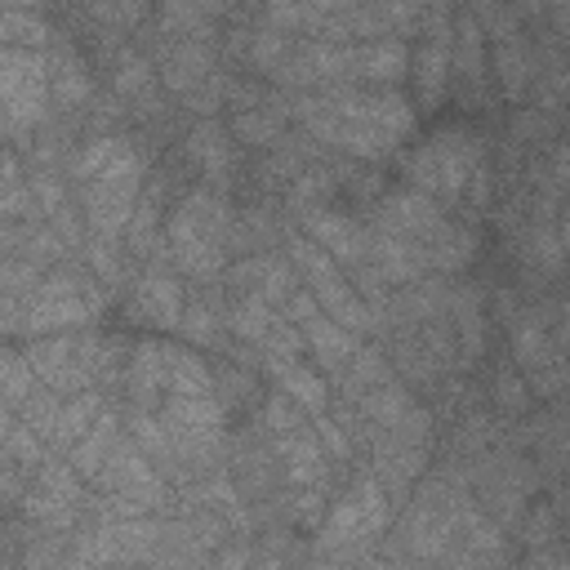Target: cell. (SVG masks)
I'll return each instance as SVG.
<instances>
[{"label":"cell","instance_id":"9c48e42d","mask_svg":"<svg viewBox=\"0 0 570 570\" xmlns=\"http://www.w3.org/2000/svg\"><path fill=\"white\" fill-rule=\"evenodd\" d=\"M94 485H98L102 494H111L125 517H138V512H147V508H160V499H165L160 472L151 468V459L142 454V445H138V441H125V436L116 441V450H111V459L102 463V472L94 476Z\"/></svg>","mask_w":570,"mask_h":570},{"label":"cell","instance_id":"8992f818","mask_svg":"<svg viewBox=\"0 0 570 570\" xmlns=\"http://www.w3.org/2000/svg\"><path fill=\"white\" fill-rule=\"evenodd\" d=\"M138 187H142V160L134 151L120 165H111L107 174L80 183V209H85V223H89L94 240H116L134 223Z\"/></svg>","mask_w":570,"mask_h":570},{"label":"cell","instance_id":"ffe728a7","mask_svg":"<svg viewBox=\"0 0 570 570\" xmlns=\"http://www.w3.org/2000/svg\"><path fill=\"white\" fill-rule=\"evenodd\" d=\"M160 71H165V85L178 89V94H196L209 71H214V53L200 45V40H178L169 45V53L160 58Z\"/></svg>","mask_w":570,"mask_h":570},{"label":"cell","instance_id":"484cf974","mask_svg":"<svg viewBox=\"0 0 570 570\" xmlns=\"http://www.w3.org/2000/svg\"><path fill=\"white\" fill-rule=\"evenodd\" d=\"M49 94L58 107H80L89 98V71L71 49L49 58Z\"/></svg>","mask_w":570,"mask_h":570},{"label":"cell","instance_id":"f1b7e54d","mask_svg":"<svg viewBox=\"0 0 570 570\" xmlns=\"http://www.w3.org/2000/svg\"><path fill=\"white\" fill-rule=\"evenodd\" d=\"M0 40H4V49H31V53H40V45L49 40V27L31 9H4L0 13Z\"/></svg>","mask_w":570,"mask_h":570},{"label":"cell","instance_id":"60d3db41","mask_svg":"<svg viewBox=\"0 0 570 570\" xmlns=\"http://www.w3.org/2000/svg\"><path fill=\"white\" fill-rule=\"evenodd\" d=\"M205 18V9H187V4H169V9H160V27L174 36V27L178 31H187V27H196Z\"/></svg>","mask_w":570,"mask_h":570},{"label":"cell","instance_id":"ba28073f","mask_svg":"<svg viewBox=\"0 0 570 570\" xmlns=\"http://www.w3.org/2000/svg\"><path fill=\"white\" fill-rule=\"evenodd\" d=\"M49 98V58L31 49H0V102L9 129H31Z\"/></svg>","mask_w":570,"mask_h":570},{"label":"cell","instance_id":"f546056e","mask_svg":"<svg viewBox=\"0 0 570 570\" xmlns=\"http://www.w3.org/2000/svg\"><path fill=\"white\" fill-rule=\"evenodd\" d=\"M539 441H543V454L570 472V392L543 414V428H539Z\"/></svg>","mask_w":570,"mask_h":570},{"label":"cell","instance_id":"4fadbf2b","mask_svg":"<svg viewBox=\"0 0 570 570\" xmlns=\"http://www.w3.org/2000/svg\"><path fill=\"white\" fill-rule=\"evenodd\" d=\"M450 71H454V22L445 9H432L428 13V31L419 40V53L410 62V76H414V94L423 107H436L445 98V85H450Z\"/></svg>","mask_w":570,"mask_h":570},{"label":"cell","instance_id":"836d02e7","mask_svg":"<svg viewBox=\"0 0 570 570\" xmlns=\"http://www.w3.org/2000/svg\"><path fill=\"white\" fill-rule=\"evenodd\" d=\"M4 445H9V463H27L31 472H40V468H45V450H40L36 432H31L18 414H9V419H4Z\"/></svg>","mask_w":570,"mask_h":570},{"label":"cell","instance_id":"4316f807","mask_svg":"<svg viewBox=\"0 0 570 570\" xmlns=\"http://www.w3.org/2000/svg\"><path fill=\"white\" fill-rule=\"evenodd\" d=\"M521 258H525L534 272H561V267H566V249H561L557 223L530 218V223H525V236H521Z\"/></svg>","mask_w":570,"mask_h":570},{"label":"cell","instance_id":"7c38bea8","mask_svg":"<svg viewBox=\"0 0 570 570\" xmlns=\"http://www.w3.org/2000/svg\"><path fill=\"white\" fill-rule=\"evenodd\" d=\"M98 352H102V343H94V338L49 334V338H31L27 361H31L36 379H40L49 392L76 396V392H85V379H89V370L98 365Z\"/></svg>","mask_w":570,"mask_h":570},{"label":"cell","instance_id":"6da1fadb","mask_svg":"<svg viewBox=\"0 0 570 570\" xmlns=\"http://www.w3.org/2000/svg\"><path fill=\"white\" fill-rule=\"evenodd\" d=\"M472 254H476V236L463 223H450L432 196L401 187L387 191L374 214L365 267L374 272V281L405 285L428 272H459L472 263Z\"/></svg>","mask_w":570,"mask_h":570},{"label":"cell","instance_id":"277c9868","mask_svg":"<svg viewBox=\"0 0 570 570\" xmlns=\"http://www.w3.org/2000/svg\"><path fill=\"white\" fill-rule=\"evenodd\" d=\"M165 240H169V254H174L178 272H187L196 281H209L223 267V254H227V240H232V214L218 196L187 191L165 218Z\"/></svg>","mask_w":570,"mask_h":570},{"label":"cell","instance_id":"8d00e7d4","mask_svg":"<svg viewBox=\"0 0 570 570\" xmlns=\"http://www.w3.org/2000/svg\"><path fill=\"white\" fill-rule=\"evenodd\" d=\"M525 539L534 543V548H548V543H557V534H561V525H557V512L552 508H534V517L525 521Z\"/></svg>","mask_w":570,"mask_h":570},{"label":"cell","instance_id":"8fae6325","mask_svg":"<svg viewBox=\"0 0 570 570\" xmlns=\"http://www.w3.org/2000/svg\"><path fill=\"white\" fill-rule=\"evenodd\" d=\"M512 352H517V370H521L525 387H534L539 396H557L570 387V361L539 316L512 321Z\"/></svg>","mask_w":570,"mask_h":570},{"label":"cell","instance_id":"ee69618b","mask_svg":"<svg viewBox=\"0 0 570 570\" xmlns=\"http://www.w3.org/2000/svg\"><path fill=\"white\" fill-rule=\"evenodd\" d=\"M178 330H183L187 338H196V343H205V338H214V325H209V312H200V307H196V312H187Z\"/></svg>","mask_w":570,"mask_h":570},{"label":"cell","instance_id":"d4e9b609","mask_svg":"<svg viewBox=\"0 0 570 570\" xmlns=\"http://www.w3.org/2000/svg\"><path fill=\"white\" fill-rule=\"evenodd\" d=\"M272 374H276V387H281V396H289L294 405H303L312 419H316V414H325V401H330V392H325V379H321L312 365H303V361H289V365H276Z\"/></svg>","mask_w":570,"mask_h":570},{"label":"cell","instance_id":"7bdbcfd3","mask_svg":"<svg viewBox=\"0 0 570 570\" xmlns=\"http://www.w3.org/2000/svg\"><path fill=\"white\" fill-rule=\"evenodd\" d=\"M316 441H325L334 459H347V450H352V445H347V436L338 432V423H334V419H325V414H316Z\"/></svg>","mask_w":570,"mask_h":570},{"label":"cell","instance_id":"f35d334b","mask_svg":"<svg viewBox=\"0 0 570 570\" xmlns=\"http://www.w3.org/2000/svg\"><path fill=\"white\" fill-rule=\"evenodd\" d=\"M236 134L249 138V142H267V138L276 134V120H267V116H258V111L249 107V116H236Z\"/></svg>","mask_w":570,"mask_h":570},{"label":"cell","instance_id":"ab89813d","mask_svg":"<svg viewBox=\"0 0 570 570\" xmlns=\"http://www.w3.org/2000/svg\"><path fill=\"white\" fill-rule=\"evenodd\" d=\"M494 387H499V401H503L508 410H525V379H517L512 370H503V374L494 379Z\"/></svg>","mask_w":570,"mask_h":570},{"label":"cell","instance_id":"d6a6232c","mask_svg":"<svg viewBox=\"0 0 570 570\" xmlns=\"http://www.w3.org/2000/svg\"><path fill=\"white\" fill-rule=\"evenodd\" d=\"M36 392H40V387H36V370H31V361H27L22 352H4V405L18 414Z\"/></svg>","mask_w":570,"mask_h":570},{"label":"cell","instance_id":"d6986e66","mask_svg":"<svg viewBox=\"0 0 570 570\" xmlns=\"http://www.w3.org/2000/svg\"><path fill=\"white\" fill-rule=\"evenodd\" d=\"M450 80H459V89L468 98H481L485 89V62H481V27H476V13H463L454 22V71Z\"/></svg>","mask_w":570,"mask_h":570},{"label":"cell","instance_id":"5b68a950","mask_svg":"<svg viewBox=\"0 0 570 570\" xmlns=\"http://www.w3.org/2000/svg\"><path fill=\"white\" fill-rule=\"evenodd\" d=\"M102 307V294L94 281L71 276V272H53L49 281H40V289L31 294L27 312L18 316L13 334H31V338H49L58 330H76L85 325L94 312Z\"/></svg>","mask_w":570,"mask_h":570},{"label":"cell","instance_id":"603a6c76","mask_svg":"<svg viewBox=\"0 0 570 570\" xmlns=\"http://www.w3.org/2000/svg\"><path fill=\"white\" fill-rule=\"evenodd\" d=\"M116 441H120V419H116L111 410H102L98 423H94V428L80 436V445L71 450V468H76L85 481H94V476L102 472V463L111 459Z\"/></svg>","mask_w":570,"mask_h":570},{"label":"cell","instance_id":"7402d4cb","mask_svg":"<svg viewBox=\"0 0 570 570\" xmlns=\"http://www.w3.org/2000/svg\"><path fill=\"white\" fill-rule=\"evenodd\" d=\"M134 307H138L142 316H151L156 325H183V289H178V281H174L169 272H160V267H151V272L138 281Z\"/></svg>","mask_w":570,"mask_h":570},{"label":"cell","instance_id":"f6af8a7d","mask_svg":"<svg viewBox=\"0 0 570 570\" xmlns=\"http://www.w3.org/2000/svg\"><path fill=\"white\" fill-rule=\"evenodd\" d=\"M557 236H561V249H566V258H570V205H566L561 218H557Z\"/></svg>","mask_w":570,"mask_h":570},{"label":"cell","instance_id":"30bf717a","mask_svg":"<svg viewBox=\"0 0 570 570\" xmlns=\"http://www.w3.org/2000/svg\"><path fill=\"white\" fill-rule=\"evenodd\" d=\"M387 517H392V508H387V490L379 485V476H365V481L352 485L347 499L334 503V512L325 517L316 543L330 548V552H338V548H356V543L374 539V534L387 525Z\"/></svg>","mask_w":570,"mask_h":570},{"label":"cell","instance_id":"1f68e13d","mask_svg":"<svg viewBox=\"0 0 570 570\" xmlns=\"http://www.w3.org/2000/svg\"><path fill=\"white\" fill-rule=\"evenodd\" d=\"M383 383H392V365L383 361V352L361 347L347 361V387H352V396H365L370 387H383Z\"/></svg>","mask_w":570,"mask_h":570},{"label":"cell","instance_id":"e575fe53","mask_svg":"<svg viewBox=\"0 0 570 570\" xmlns=\"http://www.w3.org/2000/svg\"><path fill=\"white\" fill-rule=\"evenodd\" d=\"M191 156L200 160V169L209 178H227V142H223V134L214 125H200L191 134Z\"/></svg>","mask_w":570,"mask_h":570},{"label":"cell","instance_id":"4dcf8cb0","mask_svg":"<svg viewBox=\"0 0 570 570\" xmlns=\"http://www.w3.org/2000/svg\"><path fill=\"white\" fill-rule=\"evenodd\" d=\"M125 156H129V142H125V138H94V142L76 156V178L89 183V178L107 174L111 165H120Z\"/></svg>","mask_w":570,"mask_h":570},{"label":"cell","instance_id":"74e56055","mask_svg":"<svg viewBox=\"0 0 570 570\" xmlns=\"http://www.w3.org/2000/svg\"><path fill=\"white\" fill-rule=\"evenodd\" d=\"M525 570H570V539H557L548 548H534V557L525 561Z\"/></svg>","mask_w":570,"mask_h":570},{"label":"cell","instance_id":"e0dca14e","mask_svg":"<svg viewBox=\"0 0 570 570\" xmlns=\"http://www.w3.org/2000/svg\"><path fill=\"white\" fill-rule=\"evenodd\" d=\"M405 71H410V45L401 36L356 45V80H374V89H396Z\"/></svg>","mask_w":570,"mask_h":570},{"label":"cell","instance_id":"3957f363","mask_svg":"<svg viewBox=\"0 0 570 570\" xmlns=\"http://www.w3.org/2000/svg\"><path fill=\"white\" fill-rule=\"evenodd\" d=\"M405 178L414 191L445 205H485L490 191L481 138L468 129H441L436 138L419 142L405 160Z\"/></svg>","mask_w":570,"mask_h":570},{"label":"cell","instance_id":"2e32d148","mask_svg":"<svg viewBox=\"0 0 570 570\" xmlns=\"http://www.w3.org/2000/svg\"><path fill=\"white\" fill-rule=\"evenodd\" d=\"M76 476H80L76 468L49 459L36 472V485L27 494V512L40 517V521H49V525H67L71 521V508H76Z\"/></svg>","mask_w":570,"mask_h":570},{"label":"cell","instance_id":"83f0119b","mask_svg":"<svg viewBox=\"0 0 570 570\" xmlns=\"http://www.w3.org/2000/svg\"><path fill=\"white\" fill-rule=\"evenodd\" d=\"M276 321H281V316L272 312V303H263V298H254V294H240V298L227 307L232 334H240V338H249V343H263Z\"/></svg>","mask_w":570,"mask_h":570},{"label":"cell","instance_id":"52a82bcc","mask_svg":"<svg viewBox=\"0 0 570 570\" xmlns=\"http://www.w3.org/2000/svg\"><path fill=\"white\" fill-rule=\"evenodd\" d=\"M285 249H289V263L298 267V276L307 281V294L343 325V330H365L370 325V307L347 289V281H343V272H338V263L316 245V240H307L303 232H289L285 236Z\"/></svg>","mask_w":570,"mask_h":570},{"label":"cell","instance_id":"cb8c5ba5","mask_svg":"<svg viewBox=\"0 0 570 570\" xmlns=\"http://www.w3.org/2000/svg\"><path fill=\"white\" fill-rule=\"evenodd\" d=\"M530 67H534V62H530V49H525V40H521L517 31L494 36V76H499V85H503L508 98H525Z\"/></svg>","mask_w":570,"mask_h":570},{"label":"cell","instance_id":"9a60e30c","mask_svg":"<svg viewBox=\"0 0 570 570\" xmlns=\"http://www.w3.org/2000/svg\"><path fill=\"white\" fill-rule=\"evenodd\" d=\"M303 236L316 240L343 267H365V258H370V232L356 218L338 214V209H321V205L307 209L303 214Z\"/></svg>","mask_w":570,"mask_h":570},{"label":"cell","instance_id":"7a4b0ae2","mask_svg":"<svg viewBox=\"0 0 570 570\" xmlns=\"http://www.w3.org/2000/svg\"><path fill=\"white\" fill-rule=\"evenodd\" d=\"M298 116L325 142H334L343 151H356V156H370V160L387 156L414 129V107L396 89L334 85V89H321L316 98H303Z\"/></svg>","mask_w":570,"mask_h":570},{"label":"cell","instance_id":"d590c367","mask_svg":"<svg viewBox=\"0 0 570 570\" xmlns=\"http://www.w3.org/2000/svg\"><path fill=\"white\" fill-rule=\"evenodd\" d=\"M111 80H116V89H120V94L142 98V94L151 89V67H147L138 53H129V49H125V53L116 58V76H111Z\"/></svg>","mask_w":570,"mask_h":570},{"label":"cell","instance_id":"44dd1931","mask_svg":"<svg viewBox=\"0 0 570 570\" xmlns=\"http://www.w3.org/2000/svg\"><path fill=\"white\" fill-rule=\"evenodd\" d=\"M232 281H236L245 294L263 298V303H289V298H294L289 267H285L281 258H267V254H258V258L240 263V267L232 272Z\"/></svg>","mask_w":570,"mask_h":570},{"label":"cell","instance_id":"b9f144b4","mask_svg":"<svg viewBox=\"0 0 570 570\" xmlns=\"http://www.w3.org/2000/svg\"><path fill=\"white\" fill-rule=\"evenodd\" d=\"M89 263H94V272H98L107 285L120 276V267H116V249H111L107 240H94V245H89Z\"/></svg>","mask_w":570,"mask_h":570},{"label":"cell","instance_id":"ac0fdd59","mask_svg":"<svg viewBox=\"0 0 570 570\" xmlns=\"http://www.w3.org/2000/svg\"><path fill=\"white\" fill-rule=\"evenodd\" d=\"M276 450H281V468H285V481L307 490L325 476V454H321V441L307 432V428H294L285 436H276Z\"/></svg>","mask_w":570,"mask_h":570},{"label":"cell","instance_id":"5bb4252c","mask_svg":"<svg viewBox=\"0 0 570 570\" xmlns=\"http://www.w3.org/2000/svg\"><path fill=\"white\" fill-rule=\"evenodd\" d=\"M285 321H294L298 330H303V343H307V352L325 365V370H334V365H347L361 347H356V334L352 330H343L312 294H303V289H294V298L285 303Z\"/></svg>","mask_w":570,"mask_h":570}]
</instances>
